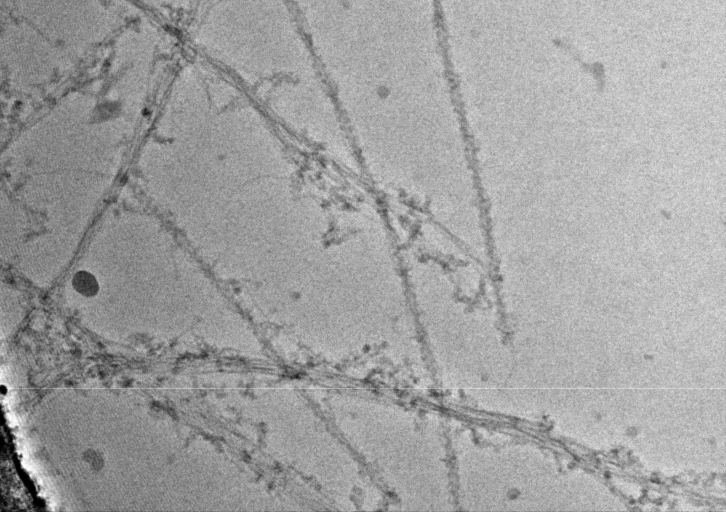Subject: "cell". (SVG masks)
Segmentation results:
<instances>
[{
    "mask_svg": "<svg viewBox=\"0 0 726 512\" xmlns=\"http://www.w3.org/2000/svg\"><path fill=\"white\" fill-rule=\"evenodd\" d=\"M290 1L327 84H451L438 0Z\"/></svg>",
    "mask_w": 726,
    "mask_h": 512,
    "instance_id": "6da1fadb",
    "label": "cell"
},
{
    "mask_svg": "<svg viewBox=\"0 0 726 512\" xmlns=\"http://www.w3.org/2000/svg\"><path fill=\"white\" fill-rule=\"evenodd\" d=\"M206 14L221 33L209 51L231 77L271 97L324 93L326 80L290 0H211Z\"/></svg>",
    "mask_w": 726,
    "mask_h": 512,
    "instance_id": "7a4b0ae2",
    "label": "cell"
}]
</instances>
